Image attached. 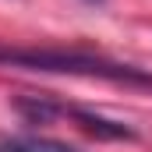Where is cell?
I'll return each mask as SVG.
<instances>
[{
  "instance_id": "6da1fadb",
  "label": "cell",
  "mask_w": 152,
  "mask_h": 152,
  "mask_svg": "<svg viewBox=\"0 0 152 152\" xmlns=\"http://www.w3.org/2000/svg\"><path fill=\"white\" fill-rule=\"evenodd\" d=\"M64 113L78 120L88 134H96V138H106V142H131L134 138V131L127 127V124H120V120H106L103 113H92V110H81V106H64Z\"/></svg>"
},
{
  "instance_id": "7a4b0ae2",
  "label": "cell",
  "mask_w": 152,
  "mask_h": 152,
  "mask_svg": "<svg viewBox=\"0 0 152 152\" xmlns=\"http://www.w3.org/2000/svg\"><path fill=\"white\" fill-rule=\"evenodd\" d=\"M18 113L25 117V120H32V124H50L53 117L64 113V103H53L50 96H18Z\"/></svg>"
},
{
  "instance_id": "3957f363",
  "label": "cell",
  "mask_w": 152,
  "mask_h": 152,
  "mask_svg": "<svg viewBox=\"0 0 152 152\" xmlns=\"http://www.w3.org/2000/svg\"><path fill=\"white\" fill-rule=\"evenodd\" d=\"M0 152H75V149L67 142H57V138L18 134V138H0Z\"/></svg>"
}]
</instances>
